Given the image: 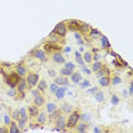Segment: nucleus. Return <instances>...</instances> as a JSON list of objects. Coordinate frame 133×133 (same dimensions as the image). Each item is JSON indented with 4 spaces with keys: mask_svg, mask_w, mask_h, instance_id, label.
Instances as JSON below:
<instances>
[{
    "mask_svg": "<svg viewBox=\"0 0 133 133\" xmlns=\"http://www.w3.org/2000/svg\"><path fill=\"white\" fill-rule=\"evenodd\" d=\"M21 77L17 73H13V74H10V75H7V77H6V80H5V82L8 84L10 88H15L17 85V83L19 82V80H21Z\"/></svg>",
    "mask_w": 133,
    "mask_h": 133,
    "instance_id": "7ed1b4c3",
    "label": "nucleus"
},
{
    "mask_svg": "<svg viewBox=\"0 0 133 133\" xmlns=\"http://www.w3.org/2000/svg\"><path fill=\"white\" fill-rule=\"evenodd\" d=\"M129 95H130V96H132V95H133V84H132V82L130 83V88H129Z\"/></svg>",
    "mask_w": 133,
    "mask_h": 133,
    "instance_id": "4d7b16f0",
    "label": "nucleus"
},
{
    "mask_svg": "<svg viewBox=\"0 0 133 133\" xmlns=\"http://www.w3.org/2000/svg\"><path fill=\"white\" fill-rule=\"evenodd\" d=\"M90 29H91V26H90L88 23L80 22V24H78V31H80V32H82V33H84V32H88Z\"/></svg>",
    "mask_w": 133,
    "mask_h": 133,
    "instance_id": "b1692460",
    "label": "nucleus"
},
{
    "mask_svg": "<svg viewBox=\"0 0 133 133\" xmlns=\"http://www.w3.org/2000/svg\"><path fill=\"white\" fill-rule=\"evenodd\" d=\"M39 80H40V77H39V74H37V73H30V74H28V76H26L28 87L29 88H34L38 84Z\"/></svg>",
    "mask_w": 133,
    "mask_h": 133,
    "instance_id": "20e7f679",
    "label": "nucleus"
},
{
    "mask_svg": "<svg viewBox=\"0 0 133 133\" xmlns=\"http://www.w3.org/2000/svg\"><path fill=\"white\" fill-rule=\"evenodd\" d=\"M80 51H81V52H83V51H84V48H83V46H80Z\"/></svg>",
    "mask_w": 133,
    "mask_h": 133,
    "instance_id": "e2e57ef3",
    "label": "nucleus"
},
{
    "mask_svg": "<svg viewBox=\"0 0 133 133\" xmlns=\"http://www.w3.org/2000/svg\"><path fill=\"white\" fill-rule=\"evenodd\" d=\"M16 124H17V126L19 128L21 132H22V131H24V130H25V126L28 125V119L19 118L18 121H16Z\"/></svg>",
    "mask_w": 133,
    "mask_h": 133,
    "instance_id": "393cba45",
    "label": "nucleus"
},
{
    "mask_svg": "<svg viewBox=\"0 0 133 133\" xmlns=\"http://www.w3.org/2000/svg\"><path fill=\"white\" fill-rule=\"evenodd\" d=\"M101 58V54L100 52H96L95 56H92V60H95V62H97V60H100Z\"/></svg>",
    "mask_w": 133,
    "mask_h": 133,
    "instance_id": "09e8293b",
    "label": "nucleus"
},
{
    "mask_svg": "<svg viewBox=\"0 0 133 133\" xmlns=\"http://www.w3.org/2000/svg\"><path fill=\"white\" fill-rule=\"evenodd\" d=\"M110 104L113 105V106H117V105L119 104V98L116 95H113V96L110 97Z\"/></svg>",
    "mask_w": 133,
    "mask_h": 133,
    "instance_id": "ea45409f",
    "label": "nucleus"
},
{
    "mask_svg": "<svg viewBox=\"0 0 133 133\" xmlns=\"http://www.w3.org/2000/svg\"><path fill=\"white\" fill-rule=\"evenodd\" d=\"M66 24L68 25V29L71 30V31H73V32L78 31V24H80V22H77V21H75V19H71Z\"/></svg>",
    "mask_w": 133,
    "mask_h": 133,
    "instance_id": "dca6fc26",
    "label": "nucleus"
},
{
    "mask_svg": "<svg viewBox=\"0 0 133 133\" xmlns=\"http://www.w3.org/2000/svg\"><path fill=\"white\" fill-rule=\"evenodd\" d=\"M10 116H11V118H13L15 122H16V121H18L19 119V110L18 109H14Z\"/></svg>",
    "mask_w": 133,
    "mask_h": 133,
    "instance_id": "37998d69",
    "label": "nucleus"
},
{
    "mask_svg": "<svg viewBox=\"0 0 133 133\" xmlns=\"http://www.w3.org/2000/svg\"><path fill=\"white\" fill-rule=\"evenodd\" d=\"M1 118H2V115H0V123H1Z\"/></svg>",
    "mask_w": 133,
    "mask_h": 133,
    "instance_id": "0e129e2a",
    "label": "nucleus"
},
{
    "mask_svg": "<svg viewBox=\"0 0 133 133\" xmlns=\"http://www.w3.org/2000/svg\"><path fill=\"white\" fill-rule=\"evenodd\" d=\"M60 75H63V76H69L72 73H73V71H71V69H68V68H66V67H63V68H60Z\"/></svg>",
    "mask_w": 133,
    "mask_h": 133,
    "instance_id": "e433bc0d",
    "label": "nucleus"
},
{
    "mask_svg": "<svg viewBox=\"0 0 133 133\" xmlns=\"http://www.w3.org/2000/svg\"><path fill=\"white\" fill-rule=\"evenodd\" d=\"M105 99H106V97H105V93L102 92V91H97L95 93V100L98 102V104H101V102H104Z\"/></svg>",
    "mask_w": 133,
    "mask_h": 133,
    "instance_id": "412c9836",
    "label": "nucleus"
},
{
    "mask_svg": "<svg viewBox=\"0 0 133 133\" xmlns=\"http://www.w3.org/2000/svg\"><path fill=\"white\" fill-rule=\"evenodd\" d=\"M69 116L66 118V128H68V129H74L75 126L77 125V123H78V117H80V113L78 111H75L73 110L72 113H69L68 114Z\"/></svg>",
    "mask_w": 133,
    "mask_h": 133,
    "instance_id": "f257e3e1",
    "label": "nucleus"
},
{
    "mask_svg": "<svg viewBox=\"0 0 133 133\" xmlns=\"http://www.w3.org/2000/svg\"><path fill=\"white\" fill-rule=\"evenodd\" d=\"M122 93H123V95H124V96H125V97H126V96H128V91H126V90H125V89H124V90H123V91H122Z\"/></svg>",
    "mask_w": 133,
    "mask_h": 133,
    "instance_id": "680f3d73",
    "label": "nucleus"
},
{
    "mask_svg": "<svg viewBox=\"0 0 133 133\" xmlns=\"http://www.w3.org/2000/svg\"><path fill=\"white\" fill-rule=\"evenodd\" d=\"M55 83L57 85H68V80L66 76H56L55 77Z\"/></svg>",
    "mask_w": 133,
    "mask_h": 133,
    "instance_id": "4468645a",
    "label": "nucleus"
},
{
    "mask_svg": "<svg viewBox=\"0 0 133 133\" xmlns=\"http://www.w3.org/2000/svg\"><path fill=\"white\" fill-rule=\"evenodd\" d=\"M101 67H102V63L100 62V60H97V62H95L92 64V69H91V71L96 73V72H98Z\"/></svg>",
    "mask_w": 133,
    "mask_h": 133,
    "instance_id": "473e14b6",
    "label": "nucleus"
},
{
    "mask_svg": "<svg viewBox=\"0 0 133 133\" xmlns=\"http://www.w3.org/2000/svg\"><path fill=\"white\" fill-rule=\"evenodd\" d=\"M98 91V87H91V88H87V92L89 95H95V93Z\"/></svg>",
    "mask_w": 133,
    "mask_h": 133,
    "instance_id": "a18cd8bd",
    "label": "nucleus"
},
{
    "mask_svg": "<svg viewBox=\"0 0 133 133\" xmlns=\"http://www.w3.org/2000/svg\"><path fill=\"white\" fill-rule=\"evenodd\" d=\"M60 49L62 48L55 42H48L44 44V51L46 52H55V51H60Z\"/></svg>",
    "mask_w": 133,
    "mask_h": 133,
    "instance_id": "423d86ee",
    "label": "nucleus"
},
{
    "mask_svg": "<svg viewBox=\"0 0 133 133\" xmlns=\"http://www.w3.org/2000/svg\"><path fill=\"white\" fill-rule=\"evenodd\" d=\"M46 108H47V111L48 113H52V111H55L56 109H58L57 108V105L55 104V102H48L47 106H46Z\"/></svg>",
    "mask_w": 133,
    "mask_h": 133,
    "instance_id": "7c9ffc66",
    "label": "nucleus"
},
{
    "mask_svg": "<svg viewBox=\"0 0 133 133\" xmlns=\"http://www.w3.org/2000/svg\"><path fill=\"white\" fill-rule=\"evenodd\" d=\"M89 37L91 38V39H98V38H100L101 37V32L99 31L98 29H90L89 30Z\"/></svg>",
    "mask_w": 133,
    "mask_h": 133,
    "instance_id": "aec40b11",
    "label": "nucleus"
},
{
    "mask_svg": "<svg viewBox=\"0 0 133 133\" xmlns=\"http://www.w3.org/2000/svg\"><path fill=\"white\" fill-rule=\"evenodd\" d=\"M60 109H62L63 113L65 114H69L73 111V106H72L71 104H68V102H64V104H62V106H60Z\"/></svg>",
    "mask_w": 133,
    "mask_h": 133,
    "instance_id": "f3484780",
    "label": "nucleus"
},
{
    "mask_svg": "<svg viewBox=\"0 0 133 133\" xmlns=\"http://www.w3.org/2000/svg\"><path fill=\"white\" fill-rule=\"evenodd\" d=\"M76 43H77V46H84L85 42H84L83 38H81V39H78V40H76Z\"/></svg>",
    "mask_w": 133,
    "mask_h": 133,
    "instance_id": "864d4df0",
    "label": "nucleus"
},
{
    "mask_svg": "<svg viewBox=\"0 0 133 133\" xmlns=\"http://www.w3.org/2000/svg\"><path fill=\"white\" fill-rule=\"evenodd\" d=\"M8 132L9 133H18V132H21V130H19V128L17 126V124H16V122H13L11 121V123L9 124V129H8Z\"/></svg>",
    "mask_w": 133,
    "mask_h": 133,
    "instance_id": "4be33fe9",
    "label": "nucleus"
},
{
    "mask_svg": "<svg viewBox=\"0 0 133 133\" xmlns=\"http://www.w3.org/2000/svg\"><path fill=\"white\" fill-rule=\"evenodd\" d=\"M69 76H71V81H72L73 84H78L81 81L83 80L82 75H81V73H78V72H73Z\"/></svg>",
    "mask_w": 133,
    "mask_h": 133,
    "instance_id": "9b49d317",
    "label": "nucleus"
},
{
    "mask_svg": "<svg viewBox=\"0 0 133 133\" xmlns=\"http://www.w3.org/2000/svg\"><path fill=\"white\" fill-rule=\"evenodd\" d=\"M55 121H56V126H57V128L62 129V131H65V128H66V117L62 116V114H60Z\"/></svg>",
    "mask_w": 133,
    "mask_h": 133,
    "instance_id": "1a4fd4ad",
    "label": "nucleus"
},
{
    "mask_svg": "<svg viewBox=\"0 0 133 133\" xmlns=\"http://www.w3.org/2000/svg\"><path fill=\"white\" fill-rule=\"evenodd\" d=\"M38 128H41V126H40V123H37V124H30V129H31V130H34V129H38Z\"/></svg>",
    "mask_w": 133,
    "mask_h": 133,
    "instance_id": "603ef678",
    "label": "nucleus"
},
{
    "mask_svg": "<svg viewBox=\"0 0 133 133\" xmlns=\"http://www.w3.org/2000/svg\"><path fill=\"white\" fill-rule=\"evenodd\" d=\"M33 102L37 107H40V106H43V104L46 102V99L42 95H39L37 97H33Z\"/></svg>",
    "mask_w": 133,
    "mask_h": 133,
    "instance_id": "ddd939ff",
    "label": "nucleus"
},
{
    "mask_svg": "<svg viewBox=\"0 0 133 133\" xmlns=\"http://www.w3.org/2000/svg\"><path fill=\"white\" fill-rule=\"evenodd\" d=\"M74 38H75V40H78V39L82 38V35L80 34V32H78V31H75L74 32Z\"/></svg>",
    "mask_w": 133,
    "mask_h": 133,
    "instance_id": "5fc2aeb1",
    "label": "nucleus"
},
{
    "mask_svg": "<svg viewBox=\"0 0 133 133\" xmlns=\"http://www.w3.org/2000/svg\"><path fill=\"white\" fill-rule=\"evenodd\" d=\"M60 39H62V38H60L59 35L55 34V33H50V35H49V40L52 41V42H55V43H59Z\"/></svg>",
    "mask_w": 133,
    "mask_h": 133,
    "instance_id": "f704fd0d",
    "label": "nucleus"
},
{
    "mask_svg": "<svg viewBox=\"0 0 133 133\" xmlns=\"http://www.w3.org/2000/svg\"><path fill=\"white\" fill-rule=\"evenodd\" d=\"M8 132V129L6 126H1L0 128V133H7Z\"/></svg>",
    "mask_w": 133,
    "mask_h": 133,
    "instance_id": "13d9d810",
    "label": "nucleus"
},
{
    "mask_svg": "<svg viewBox=\"0 0 133 133\" xmlns=\"http://www.w3.org/2000/svg\"><path fill=\"white\" fill-rule=\"evenodd\" d=\"M82 58H83V60H84V63H85V64H90V63L92 62V54L90 52V51H87V52L83 54Z\"/></svg>",
    "mask_w": 133,
    "mask_h": 133,
    "instance_id": "a878e982",
    "label": "nucleus"
},
{
    "mask_svg": "<svg viewBox=\"0 0 133 133\" xmlns=\"http://www.w3.org/2000/svg\"><path fill=\"white\" fill-rule=\"evenodd\" d=\"M46 51L44 50H42V49H37V50H34L33 51V57L34 58H37L39 60H41V62H44V60H47V55H46Z\"/></svg>",
    "mask_w": 133,
    "mask_h": 133,
    "instance_id": "0eeeda50",
    "label": "nucleus"
},
{
    "mask_svg": "<svg viewBox=\"0 0 133 133\" xmlns=\"http://www.w3.org/2000/svg\"><path fill=\"white\" fill-rule=\"evenodd\" d=\"M31 93H32L33 97H37V96H39V95H41V91H40L39 89H33L32 91H31Z\"/></svg>",
    "mask_w": 133,
    "mask_h": 133,
    "instance_id": "8fccbe9b",
    "label": "nucleus"
},
{
    "mask_svg": "<svg viewBox=\"0 0 133 133\" xmlns=\"http://www.w3.org/2000/svg\"><path fill=\"white\" fill-rule=\"evenodd\" d=\"M110 83L113 84V85H118V84L122 83V78H121L119 76H116V75H115L113 78H110Z\"/></svg>",
    "mask_w": 133,
    "mask_h": 133,
    "instance_id": "4c0bfd02",
    "label": "nucleus"
},
{
    "mask_svg": "<svg viewBox=\"0 0 133 133\" xmlns=\"http://www.w3.org/2000/svg\"><path fill=\"white\" fill-rule=\"evenodd\" d=\"M97 73V77H100V76H102V75H108V73H109V71H108L107 68H105L104 66L99 69L98 72H96Z\"/></svg>",
    "mask_w": 133,
    "mask_h": 133,
    "instance_id": "c9c22d12",
    "label": "nucleus"
},
{
    "mask_svg": "<svg viewBox=\"0 0 133 133\" xmlns=\"http://www.w3.org/2000/svg\"><path fill=\"white\" fill-rule=\"evenodd\" d=\"M80 68H81V71H82L84 74H87V75H90V74L92 73V71H91V69H89V67H88L85 64H84V65H81Z\"/></svg>",
    "mask_w": 133,
    "mask_h": 133,
    "instance_id": "79ce46f5",
    "label": "nucleus"
},
{
    "mask_svg": "<svg viewBox=\"0 0 133 133\" xmlns=\"http://www.w3.org/2000/svg\"><path fill=\"white\" fill-rule=\"evenodd\" d=\"M99 78V84H100V87L102 88H106V87H108L110 84V77L108 76V75H102V76L100 77H98Z\"/></svg>",
    "mask_w": 133,
    "mask_h": 133,
    "instance_id": "f8f14e48",
    "label": "nucleus"
},
{
    "mask_svg": "<svg viewBox=\"0 0 133 133\" xmlns=\"http://www.w3.org/2000/svg\"><path fill=\"white\" fill-rule=\"evenodd\" d=\"M16 73L19 75L21 77H24L28 73V71H26V67L25 66H23L22 64H18L16 66Z\"/></svg>",
    "mask_w": 133,
    "mask_h": 133,
    "instance_id": "6ab92c4d",
    "label": "nucleus"
},
{
    "mask_svg": "<svg viewBox=\"0 0 133 133\" xmlns=\"http://www.w3.org/2000/svg\"><path fill=\"white\" fill-rule=\"evenodd\" d=\"M52 62L56 63V64H64L66 62L65 60V57L63 55L62 52H59V51H55L52 55Z\"/></svg>",
    "mask_w": 133,
    "mask_h": 133,
    "instance_id": "6e6552de",
    "label": "nucleus"
},
{
    "mask_svg": "<svg viewBox=\"0 0 133 133\" xmlns=\"http://www.w3.org/2000/svg\"><path fill=\"white\" fill-rule=\"evenodd\" d=\"M17 92H25L28 89V82H26V78H21L19 82L17 83Z\"/></svg>",
    "mask_w": 133,
    "mask_h": 133,
    "instance_id": "9d476101",
    "label": "nucleus"
},
{
    "mask_svg": "<svg viewBox=\"0 0 133 133\" xmlns=\"http://www.w3.org/2000/svg\"><path fill=\"white\" fill-rule=\"evenodd\" d=\"M2 119H4V123L6 124V125H9V124L11 123V116L9 114L2 115Z\"/></svg>",
    "mask_w": 133,
    "mask_h": 133,
    "instance_id": "a19ab883",
    "label": "nucleus"
},
{
    "mask_svg": "<svg viewBox=\"0 0 133 133\" xmlns=\"http://www.w3.org/2000/svg\"><path fill=\"white\" fill-rule=\"evenodd\" d=\"M48 74L52 77H56V71L55 69H49V71H48Z\"/></svg>",
    "mask_w": 133,
    "mask_h": 133,
    "instance_id": "6e6d98bb",
    "label": "nucleus"
},
{
    "mask_svg": "<svg viewBox=\"0 0 133 133\" xmlns=\"http://www.w3.org/2000/svg\"><path fill=\"white\" fill-rule=\"evenodd\" d=\"M78 118L82 121V122H89V121L91 119V114L90 113H81Z\"/></svg>",
    "mask_w": 133,
    "mask_h": 133,
    "instance_id": "2f4dec72",
    "label": "nucleus"
},
{
    "mask_svg": "<svg viewBox=\"0 0 133 133\" xmlns=\"http://www.w3.org/2000/svg\"><path fill=\"white\" fill-rule=\"evenodd\" d=\"M37 119H38V123L44 124V123L47 122V115H46V113H43V111L39 113L38 116H37Z\"/></svg>",
    "mask_w": 133,
    "mask_h": 133,
    "instance_id": "bb28decb",
    "label": "nucleus"
},
{
    "mask_svg": "<svg viewBox=\"0 0 133 133\" xmlns=\"http://www.w3.org/2000/svg\"><path fill=\"white\" fill-rule=\"evenodd\" d=\"M74 56H75V60H76V63L80 66L85 64V63H84V60H83V58H82V56H81L80 51H74Z\"/></svg>",
    "mask_w": 133,
    "mask_h": 133,
    "instance_id": "cd10ccee",
    "label": "nucleus"
},
{
    "mask_svg": "<svg viewBox=\"0 0 133 133\" xmlns=\"http://www.w3.org/2000/svg\"><path fill=\"white\" fill-rule=\"evenodd\" d=\"M75 128H76V131H77V132L84 133V132H87L88 125H87V123H85V122H82V123H80V125H76Z\"/></svg>",
    "mask_w": 133,
    "mask_h": 133,
    "instance_id": "c756f323",
    "label": "nucleus"
},
{
    "mask_svg": "<svg viewBox=\"0 0 133 133\" xmlns=\"http://www.w3.org/2000/svg\"><path fill=\"white\" fill-rule=\"evenodd\" d=\"M38 89L40 90L41 92H44L46 91V89L48 88V83H47V81L46 80H39V82H38Z\"/></svg>",
    "mask_w": 133,
    "mask_h": 133,
    "instance_id": "5701e85b",
    "label": "nucleus"
},
{
    "mask_svg": "<svg viewBox=\"0 0 133 133\" xmlns=\"http://www.w3.org/2000/svg\"><path fill=\"white\" fill-rule=\"evenodd\" d=\"M28 114L30 117H37L38 114H39V110H38V107L35 105H32V106H29L28 107Z\"/></svg>",
    "mask_w": 133,
    "mask_h": 133,
    "instance_id": "2eb2a0df",
    "label": "nucleus"
},
{
    "mask_svg": "<svg viewBox=\"0 0 133 133\" xmlns=\"http://www.w3.org/2000/svg\"><path fill=\"white\" fill-rule=\"evenodd\" d=\"M51 33H55V34L59 35L60 38H65L66 33H67V25H66L65 22H60L56 25V28L52 30Z\"/></svg>",
    "mask_w": 133,
    "mask_h": 133,
    "instance_id": "f03ea898",
    "label": "nucleus"
},
{
    "mask_svg": "<svg viewBox=\"0 0 133 133\" xmlns=\"http://www.w3.org/2000/svg\"><path fill=\"white\" fill-rule=\"evenodd\" d=\"M60 115V110H58V109H56L55 111H52V113H50L49 114V119L50 121H55L57 117H58Z\"/></svg>",
    "mask_w": 133,
    "mask_h": 133,
    "instance_id": "58836bf2",
    "label": "nucleus"
},
{
    "mask_svg": "<svg viewBox=\"0 0 133 133\" xmlns=\"http://www.w3.org/2000/svg\"><path fill=\"white\" fill-rule=\"evenodd\" d=\"M68 90V85H59L58 89H57V91L54 93V95L56 96V99H58V100H62V99L65 98L66 96V91Z\"/></svg>",
    "mask_w": 133,
    "mask_h": 133,
    "instance_id": "39448f33",
    "label": "nucleus"
},
{
    "mask_svg": "<svg viewBox=\"0 0 133 133\" xmlns=\"http://www.w3.org/2000/svg\"><path fill=\"white\" fill-rule=\"evenodd\" d=\"M100 47L102 49H109L110 48V42L105 35H101V38H100Z\"/></svg>",
    "mask_w": 133,
    "mask_h": 133,
    "instance_id": "a211bd4d",
    "label": "nucleus"
},
{
    "mask_svg": "<svg viewBox=\"0 0 133 133\" xmlns=\"http://www.w3.org/2000/svg\"><path fill=\"white\" fill-rule=\"evenodd\" d=\"M72 51V47H65L64 48V50H63V52L65 54V55H68L69 52Z\"/></svg>",
    "mask_w": 133,
    "mask_h": 133,
    "instance_id": "3c124183",
    "label": "nucleus"
},
{
    "mask_svg": "<svg viewBox=\"0 0 133 133\" xmlns=\"http://www.w3.org/2000/svg\"><path fill=\"white\" fill-rule=\"evenodd\" d=\"M18 110H19V118H23V119H28L29 118L28 109H26L25 107H21Z\"/></svg>",
    "mask_w": 133,
    "mask_h": 133,
    "instance_id": "c85d7f7f",
    "label": "nucleus"
},
{
    "mask_svg": "<svg viewBox=\"0 0 133 133\" xmlns=\"http://www.w3.org/2000/svg\"><path fill=\"white\" fill-rule=\"evenodd\" d=\"M64 64H65L64 67L71 69V71H74V69H75V64H74L73 62H65Z\"/></svg>",
    "mask_w": 133,
    "mask_h": 133,
    "instance_id": "c03bdc74",
    "label": "nucleus"
},
{
    "mask_svg": "<svg viewBox=\"0 0 133 133\" xmlns=\"http://www.w3.org/2000/svg\"><path fill=\"white\" fill-rule=\"evenodd\" d=\"M7 95L9 96V97H16V95H17L16 89H14V88H10V89L7 91Z\"/></svg>",
    "mask_w": 133,
    "mask_h": 133,
    "instance_id": "de8ad7c7",
    "label": "nucleus"
},
{
    "mask_svg": "<svg viewBox=\"0 0 133 133\" xmlns=\"http://www.w3.org/2000/svg\"><path fill=\"white\" fill-rule=\"evenodd\" d=\"M58 87L59 85H57V84L54 82V83H51L50 85H49V90H50V92L51 93H55L56 91H57V89H58Z\"/></svg>",
    "mask_w": 133,
    "mask_h": 133,
    "instance_id": "49530a36",
    "label": "nucleus"
},
{
    "mask_svg": "<svg viewBox=\"0 0 133 133\" xmlns=\"http://www.w3.org/2000/svg\"><path fill=\"white\" fill-rule=\"evenodd\" d=\"M52 131H56V132H62V129H59V128H57V126H56L55 129H52Z\"/></svg>",
    "mask_w": 133,
    "mask_h": 133,
    "instance_id": "052dcab7",
    "label": "nucleus"
},
{
    "mask_svg": "<svg viewBox=\"0 0 133 133\" xmlns=\"http://www.w3.org/2000/svg\"><path fill=\"white\" fill-rule=\"evenodd\" d=\"M92 131L95 132V133H99V132H101V130H100V128H98V126H95Z\"/></svg>",
    "mask_w": 133,
    "mask_h": 133,
    "instance_id": "bf43d9fd",
    "label": "nucleus"
},
{
    "mask_svg": "<svg viewBox=\"0 0 133 133\" xmlns=\"http://www.w3.org/2000/svg\"><path fill=\"white\" fill-rule=\"evenodd\" d=\"M0 109H1V106H0Z\"/></svg>",
    "mask_w": 133,
    "mask_h": 133,
    "instance_id": "69168bd1",
    "label": "nucleus"
},
{
    "mask_svg": "<svg viewBox=\"0 0 133 133\" xmlns=\"http://www.w3.org/2000/svg\"><path fill=\"white\" fill-rule=\"evenodd\" d=\"M78 85H80V89H87V88H89L90 85H91V82H90L89 80L83 78V80L78 83Z\"/></svg>",
    "mask_w": 133,
    "mask_h": 133,
    "instance_id": "72a5a7b5",
    "label": "nucleus"
}]
</instances>
